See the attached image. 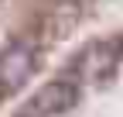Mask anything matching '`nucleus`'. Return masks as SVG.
Segmentation results:
<instances>
[{
    "label": "nucleus",
    "mask_w": 123,
    "mask_h": 117,
    "mask_svg": "<svg viewBox=\"0 0 123 117\" xmlns=\"http://www.w3.org/2000/svg\"><path fill=\"white\" fill-rule=\"evenodd\" d=\"M75 100H79V90H75V83L72 79H51V83H44L41 90H34V96L24 103V117H51V114H62V110H68L75 107Z\"/></svg>",
    "instance_id": "f257e3e1"
},
{
    "label": "nucleus",
    "mask_w": 123,
    "mask_h": 117,
    "mask_svg": "<svg viewBox=\"0 0 123 117\" xmlns=\"http://www.w3.org/2000/svg\"><path fill=\"white\" fill-rule=\"evenodd\" d=\"M34 72V48L27 41H17L10 45L4 55H0V90H17L31 79Z\"/></svg>",
    "instance_id": "f03ea898"
},
{
    "label": "nucleus",
    "mask_w": 123,
    "mask_h": 117,
    "mask_svg": "<svg viewBox=\"0 0 123 117\" xmlns=\"http://www.w3.org/2000/svg\"><path fill=\"white\" fill-rule=\"evenodd\" d=\"M17 117H24V114H17Z\"/></svg>",
    "instance_id": "7ed1b4c3"
}]
</instances>
